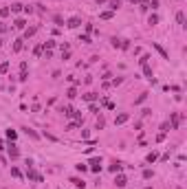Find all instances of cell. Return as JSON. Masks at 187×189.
Returning <instances> with one entry per match:
<instances>
[{
    "instance_id": "37",
    "label": "cell",
    "mask_w": 187,
    "mask_h": 189,
    "mask_svg": "<svg viewBox=\"0 0 187 189\" xmlns=\"http://www.w3.org/2000/svg\"><path fill=\"white\" fill-rule=\"evenodd\" d=\"M79 42H86V44H88V42H90V37H88V35H79Z\"/></svg>"
},
{
    "instance_id": "39",
    "label": "cell",
    "mask_w": 187,
    "mask_h": 189,
    "mask_svg": "<svg viewBox=\"0 0 187 189\" xmlns=\"http://www.w3.org/2000/svg\"><path fill=\"white\" fill-rule=\"evenodd\" d=\"M97 2H99V5H104V2H106V0H97Z\"/></svg>"
},
{
    "instance_id": "9",
    "label": "cell",
    "mask_w": 187,
    "mask_h": 189,
    "mask_svg": "<svg viewBox=\"0 0 187 189\" xmlns=\"http://www.w3.org/2000/svg\"><path fill=\"white\" fill-rule=\"evenodd\" d=\"M126 182H128V180H126V176H123V174H119V176H117V180H114V185H117V187H126Z\"/></svg>"
},
{
    "instance_id": "15",
    "label": "cell",
    "mask_w": 187,
    "mask_h": 189,
    "mask_svg": "<svg viewBox=\"0 0 187 189\" xmlns=\"http://www.w3.org/2000/svg\"><path fill=\"white\" fill-rule=\"evenodd\" d=\"M119 7H121V2H119V0H112V2H110V11H112V13H114L117 9H119Z\"/></svg>"
},
{
    "instance_id": "3",
    "label": "cell",
    "mask_w": 187,
    "mask_h": 189,
    "mask_svg": "<svg viewBox=\"0 0 187 189\" xmlns=\"http://www.w3.org/2000/svg\"><path fill=\"white\" fill-rule=\"evenodd\" d=\"M27 178H31V180H35V182H42V180H44L42 174H38L35 169H27Z\"/></svg>"
},
{
    "instance_id": "35",
    "label": "cell",
    "mask_w": 187,
    "mask_h": 189,
    "mask_svg": "<svg viewBox=\"0 0 187 189\" xmlns=\"http://www.w3.org/2000/svg\"><path fill=\"white\" fill-rule=\"evenodd\" d=\"M148 59H150V57H148V55H143V57L139 59V62H141V66H145V64H148Z\"/></svg>"
},
{
    "instance_id": "14",
    "label": "cell",
    "mask_w": 187,
    "mask_h": 189,
    "mask_svg": "<svg viewBox=\"0 0 187 189\" xmlns=\"http://www.w3.org/2000/svg\"><path fill=\"white\" fill-rule=\"evenodd\" d=\"M22 42H24V40H22V37H18V40L13 42V51H16V53H18L20 49H22Z\"/></svg>"
},
{
    "instance_id": "34",
    "label": "cell",
    "mask_w": 187,
    "mask_h": 189,
    "mask_svg": "<svg viewBox=\"0 0 187 189\" xmlns=\"http://www.w3.org/2000/svg\"><path fill=\"white\" fill-rule=\"evenodd\" d=\"M53 20H55V24H64V20H62V15H55Z\"/></svg>"
},
{
    "instance_id": "5",
    "label": "cell",
    "mask_w": 187,
    "mask_h": 189,
    "mask_svg": "<svg viewBox=\"0 0 187 189\" xmlns=\"http://www.w3.org/2000/svg\"><path fill=\"white\" fill-rule=\"evenodd\" d=\"M128 119H130V114H126V112H121V114H119V116H117V119H114V123H117V125H121V123H126Z\"/></svg>"
},
{
    "instance_id": "33",
    "label": "cell",
    "mask_w": 187,
    "mask_h": 189,
    "mask_svg": "<svg viewBox=\"0 0 187 189\" xmlns=\"http://www.w3.org/2000/svg\"><path fill=\"white\" fill-rule=\"evenodd\" d=\"M143 178L150 180V178H152V169H145V172H143Z\"/></svg>"
},
{
    "instance_id": "28",
    "label": "cell",
    "mask_w": 187,
    "mask_h": 189,
    "mask_svg": "<svg viewBox=\"0 0 187 189\" xmlns=\"http://www.w3.org/2000/svg\"><path fill=\"white\" fill-rule=\"evenodd\" d=\"M35 31H38V29H35V27H33V29H27V31H24V37H31V35H33V33H35Z\"/></svg>"
},
{
    "instance_id": "27",
    "label": "cell",
    "mask_w": 187,
    "mask_h": 189,
    "mask_svg": "<svg viewBox=\"0 0 187 189\" xmlns=\"http://www.w3.org/2000/svg\"><path fill=\"white\" fill-rule=\"evenodd\" d=\"M110 18H112V11H104L101 13V20H110Z\"/></svg>"
},
{
    "instance_id": "32",
    "label": "cell",
    "mask_w": 187,
    "mask_h": 189,
    "mask_svg": "<svg viewBox=\"0 0 187 189\" xmlns=\"http://www.w3.org/2000/svg\"><path fill=\"white\" fill-rule=\"evenodd\" d=\"M7 70H9V64H7V62L0 64V73H7Z\"/></svg>"
},
{
    "instance_id": "36",
    "label": "cell",
    "mask_w": 187,
    "mask_h": 189,
    "mask_svg": "<svg viewBox=\"0 0 187 189\" xmlns=\"http://www.w3.org/2000/svg\"><path fill=\"white\" fill-rule=\"evenodd\" d=\"M101 128H104V119L99 116V119H97V130H101Z\"/></svg>"
},
{
    "instance_id": "26",
    "label": "cell",
    "mask_w": 187,
    "mask_h": 189,
    "mask_svg": "<svg viewBox=\"0 0 187 189\" xmlns=\"http://www.w3.org/2000/svg\"><path fill=\"white\" fill-rule=\"evenodd\" d=\"M148 22H150V24H152V27H154V24H156V22H158V15H156V13H152V15H150V20H148Z\"/></svg>"
},
{
    "instance_id": "38",
    "label": "cell",
    "mask_w": 187,
    "mask_h": 189,
    "mask_svg": "<svg viewBox=\"0 0 187 189\" xmlns=\"http://www.w3.org/2000/svg\"><path fill=\"white\" fill-rule=\"evenodd\" d=\"M2 147H5V141H2V138H0V150H2Z\"/></svg>"
},
{
    "instance_id": "23",
    "label": "cell",
    "mask_w": 187,
    "mask_h": 189,
    "mask_svg": "<svg viewBox=\"0 0 187 189\" xmlns=\"http://www.w3.org/2000/svg\"><path fill=\"white\" fill-rule=\"evenodd\" d=\"M145 99H148V92H143V94H139V99H136V101H134V103H136V106H139V103H143V101H145Z\"/></svg>"
},
{
    "instance_id": "31",
    "label": "cell",
    "mask_w": 187,
    "mask_h": 189,
    "mask_svg": "<svg viewBox=\"0 0 187 189\" xmlns=\"http://www.w3.org/2000/svg\"><path fill=\"white\" fill-rule=\"evenodd\" d=\"M66 94H68V97H71V99H73V97H77V90H75V88H71V90H68Z\"/></svg>"
},
{
    "instance_id": "17",
    "label": "cell",
    "mask_w": 187,
    "mask_h": 189,
    "mask_svg": "<svg viewBox=\"0 0 187 189\" xmlns=\"http://www.w3.org/2000/svg\"><path fill=\"white\" fill-rule=\"evenodd\" d=\"M42 51H44V44H38V46H35V51H33V55H35V57H40V55H42Z\"/></svg>"
},
{
    "instance_id": "7",
    "label": "cell",
    "mask_w": 187,
    "mask_h": 189,
    "mask_svg": "<svg viewBox=\"0 0 187 189\" xmlns=\"http://www.w3.org/2000/svg\"><path fill=\"white\" fill-rule=\"evenodd\" d=\"M24 134H27V136H31L33 141H38V138H40V134H38L35 130H31V128H24Z\"/></svg>"
},
{
    "instance_id": "25",
    "label": "cell",
    "mask_w": 187,
    "mask_h": 189,
    "mask_svg": "<svg viewBox=\"0 0 187 189\" xmlns=\"http://www.w3.org/2000/svg\"><path fill=\"white\" fill-rule=\"evenodd\" d=\"M11 176H16V178H22V172H20L18 167H11Z\"/></svg>"
},
{
    "instance_id": "18",
    "label": "cell",
    "mask_w": 187,
    "mask_h": 189,
    "mask_svg": "<svg viewBox=\"0 0 187 189\" xmlns=\"http://www.w3.org/2000/svg\"><path fill=\"white\" fill-rule=\"evenodd\" d=\"M143 75H145V77H148V79H152V68H150V66H148V64H145V66H143Z\"/></svg>"
},
{
    "instance_id": "10",
    "label": "cell",
    "mask_w": 187,
    "mask_h": 189,
    "mask_svg": "<svg viewBox=\"0 0 187 189\" xmlns=\"http://www.w3.org/2000/svg\"><path fill=\"white\" fill-rule=\"evenodd\" d=\"M13 27H16V29H20V31H22V29H27V22H24V20H22V18H18V20H16V22H13Z\"/></svg>"
},
{
    "instance_id": "1",
    "label": "cell",
    "mask_w": 187,
    "mask_h": 189,
    "mask_svg": "<svg viewBox=\"0 0 187 189\" xmlns=\"http://www.w3.org/2000/svg\"><path fill=\"white\" fill-rule=\"evenodd\" d=\"M79 24H82L79 15H73V18H68V22H66V27H68V29H77Z\"/></svg>"
},
{
    "instance_id": "40",
    "label": "cell",
    "mask_w": 187,
    "mask_h": 189,
    "mask_svg": "<svg viewBox=\"0 0 187 189\" xmlns=\"http://www.w3.org/2000/svg\"><path fill=\"white\" fill-rule=\"evenodd\" d=\"M145 189H152V187H145Z\"/></svg>"
},
{
    "instance_id": "24",
    "label": "cell",
    "mask_w": 187,
    "mask_h": 189,
    "mask_svg": "<svg viewBox=\"0 0 187 189\" xmlns=\"http://www.w3.org/2000/svg\"><path fill=\"white\" fill-rule=\"evenodd\" d=\"M156 158H158V154H156V152H152V154H148V158H145V160H148V163H154Z\"/></svg>"
},
{
    "instance_id": "19",
    "label": "cell",
    "mask_w": 187,
    "mask_h": 189,
    "mask_svg": "<svg viewBox=\"0 0 187 189\" xmlns=\"http://www.w3.org/2000/svg\"><path fill=\"white\" fill-rule=\"evenodd\" d=\"M110 42H112V46H114V49H121V42H123V40H119V37H112Z\"/></svg>"
},
{
    "instance_id": "21",
    "label": "cell",
    "mask_w": 187,
    "mask_h": 189,
    "mask_svg": "<svg viewBox=\"0 0 187 189\" xmlns=\"http://www.w3.org/2000/svg\"><path fill=\"white\" fill-rule=\"evenodd\" d=\"M84 99H86V101H95L97 94H95V92H88V94H84Z\"/></svg>"
},
{
    "instance_id": "6",
    "label": "cell",
    "mask_w": 187,
    "mask_h": 189,
    "mask_svg": "<svg viewBox=\"0 0 187 189\" xmlns=\"http://www.w3.org/2000/svg\"><path fill=\"white\" fill-rule=\"evenodd\" d=\"M180 125V114H172V130H178Z\"/></svg>"
},
{
    "instance_id": "11",
    "label": "cell",
    "mask_w": 187,
    "mask_h": 189,
    "mask_svg": "<svg viewBox=\"0 0 187 189\" xmlns=\"http://www.w3.org/2000/svg\"><path fill=\"white\" fill-rule=\"evenodd\" d=\"M121 169H123V165H121V163H114V165H110V172H112V174H119Z\"/></svg>"
},
{
    "instance_id": "20",
    "label": "cell",
    "mask_w": 187,
    "mask_h": 189,
    "mask_svg": "<svg viewBox=\"0 0 187 189\" xmlns=\"http://www.w3.org/2000/svg\"><path fill=\"white\" fill-rule=\"evenodd\" d=\"M16 136H18L16 130H7V138H9V141H16Z\"/></svg>"
},
{
    "instance_id": "30",
    "label": "cell",
    "mask_w": 187,
    "mask_h": 189,
    "mask_svg": "<svg viewBox=\"0 0 187 189\" xmlns=\"http://www.w3.org/2000/svg\"><path fill=\"white\" fill-rule=\"evenodd\" d=\"M27 77H29L27 70H20V81H27Z\"/></svg>"
},
{
    "instance_id": "29",
    "label": "cell",
    "mask_w": 187,
    "mask_h": 189,
    "mask_svg": "<svg viewBox=\"0 0 187 189\" xmlns=\"http://www.w3.org/2000/svg\"><path fill=\"white\" fill-rule=\"evenodd\" d=\"M0 15L7 18V15H9V7H2V9H0Z\"/></svg>"
},
{
    "instance_id": "13",
    "label": "cell",
    "mask_w": 187,
    "mask_h": 189,
    "mask_svg": "<svg viewBox=\"0 0 187 189\" xmlns=\"http://www.w3.org/2000/svg\"><path fill=\"white\" fill-rule=\"evenodd\" d=\"M22 7H24V5H20V2H13L9 11H13V13H20V11H22Z\"/></svg>"
},
{
    "instance_id": "8",
    "label": "cell",
    "mask_w": 187,
    "mask_h": 189,
    "mask_svg": "<svg viewBox=\"0 0 187 189\" xmlns=\"http://www.w3.org/2000/svg\"><path fill=\"white\" fill-rule=\"evenodd\" d=\"M9 156H11V158H18V156H20V152H18V147H16L13 143H9Z\"/></svg>"
},
{
    "instance_id": "2",
    "label": "cell",
    "mask_w": 187,
    "mask_h": 189,
    "mask_svg": "<svg viewBox=\"0 0 187 189\" xmlns=\"http://www.w3.org/2000/svg\"><path fill=\"white\" fill-rule=\"evenodd\" d=\"M88 165H90V169L95 172V174H97V172H101V158H90V163H88Z\"/></svg>"
},
{
    "instance_id": "4",
    "label": "cell",
    "mask_w": 187,
    "mask_h": 189,
    "mask_svg": "<svg viewBox=\"0 0 187 189\" xmlns=\"http://www.w3.org/2000/svg\"><path fill=\"white\" fill-rule=\"evenodd\" d=\"M154 49H156L158 53H161V57H163V59H170V55H167V51H165V49H163V46H161L158 42H154Z\"/></svg>"
},
{
    "instance_id": "12",
    "label": "cell",
    "mask_w": 187,
    "mask_h": 189,
    "mask_svg": "<svg viewBox=\"0 0 187 189\" xmlns=\"http://www.w3.org/2000/svg\"><path fill=\"white\" fill-rule=\"evenodd\" d=\"M71 182H73L75 187H79V189H84V187H86V182H84L82 178H71Z\"/></svg>"
},
{
    "instance_id": "16",
    "label": "cell",
    "mask_w": 187,
    "mask_h": 189,
    "mask_svg": "<svg viewBox=\"0 0 187 189\" xmlns=\"http://www.w3.org/2000/svg\"><path fill=\"white\" fill-rule=\"evenodd\" d=\"M62 112H64L66 116H73V112H75V110H73L71 106H64V108H62Z\"/></svg>"
},
{
    "instance_id": "22",
    "label": "cell",
    "mask_w": 187,
    "mask_h": 189,
    "mask_svg": "<svg viewBox=\"0 0 187 189\" xmlns=\"http://www.w3.org/2000/svg\"><path fill=\"white\" fill-rule=\"evenodd\" d=\"M176 20H178L180 27H185V13H176Z\"/></svg>"
}]
</instances>
